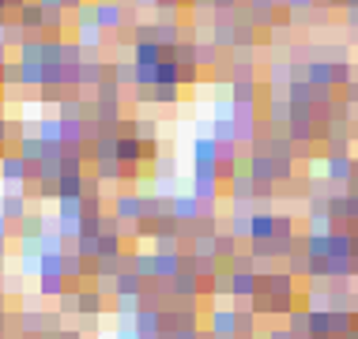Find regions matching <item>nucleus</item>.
Returning <instances> with one entry per match:
<instances>
[{
    "label": "nucleus",
    "mask_w": 358,
    "mask_h": 339,
    "mask_svg": "<svg viewBox=\"0 0 358 339\" xmlns=\"http://www.w3.org/2000/svg\"><path fill=\"white\" fill-rule=\"evenodd\" d=\"M249 219H253V215H230L227 234H234V238H249Z\"/></svg>",
    "instance_id": "nucleus-37"
},
{
    "label": "nucleus",
    "mask_w": 358,
    "mask_h": 339,
    "mask_svg": "<svg viewBox=\"0 0 358 339\" xmlns=\"http://www.w3.org/2000/svg\"><path fill=\"white\" fill-rule=\"evenodd\" d=\"M351 178H355V159H351V154H340V159H328V166H324V181L347 185Z\"/></svg>",
    "instance_id": "nucleus-19"
},
{
    "label": "nucleus",
    "mask_w": 358,
    "mask_h": 339,
    "mask_svg": "<svg viewBox=\"0 0 358 339\" xmlns=\"http://www.w3.org/2000/svg\"><path fill=\"white\" fill-rule=\"evenodd\" d=\"M94 94H99L94 102H121V83L113 80V75H106V80L99 83V91H94Z\"/></svg>",
    "instance_id": "nucleus-30"
},
{
    "label": "nucleus",
    "mask_w": 358,
    "mask_h": 339,
    "mask_svg": "<svg viewBox=\"0 0 358 339\" xmlns=\"http://www.w3.org/2000/svg\"><path fill=\"white\" fill-rule=\"evenodd\" d=\"M196 83H200V64L181 68V87H196Z\"/></svg>",
    "instance_id": "nucleus-40"
},
{
    "label": "nucleus",
    "mask_w": 358,
    "mask_h": 339,
    "mask_svg": "<svg viewBox=\"0 0 358 339\" xmlns=\"http://www.w3.org/2000/svg\"><path fill=\"white\" fill-rule=\"evenodd\" d=\"M99 241H102V234H80V238L72 241V249L83 260H99Z\"/></svg>",
    "instance_id": "nucleus-27"
},
{
    "label": "nucleus",
    "mask_w": 358,
    "mask_h": 339,
    "mask_svg": "<svg viewBox=\"0 0 358 339\" xmlns=\"http://www.w3.org/2000/svg\"><path fill=\"white\" fill-rule=\"evenodd\" d=\"M110 75L117 80L121 87H136V64H110Z\"/></svg>",
    "instance_id": "nucleus-32"
},
{
    "label": "nucleus",
    "mask_w": 358,
    "mask_h": 339,
    "mask_svg": "<svg viewBox=\"0 0 358 339\" xmlns=\"http://www.w3.org/2000/svg\"><path fill=\"white\" fill-rule=\"evenodd\" d=\"M0 238H12V222H8L4 215H0Z\"/></svg>",
    "instance_id": "nucleus-47"
},
{
    "label": "nucleus",
    "mask_w": 358,
    "mask_h": 339,
    "mask_svg": "<svg viewBox=\"0 0 358 339\" xmlns=\"http://www.w3.org/2000/svg\"><path fill=\"white\" fill-rule=\"evenodd\" d=\"M287 271H290V275H309V257H306V249H298V253L294 257H287Z\"/></svg>",
    "instance_id": "nucleus-36"
},
{
    "label": "nucleus",
    "mask_w": 358,
    "mask_h": 339,
    "mask_svg": "<svg viewBox=\"0 0 358 339\" xmlns=\"http://www.w3.org/2000/svg\"><path fill=\"white\" fill-rule=\"evenodd\" d=\"M8 140H12V121L0 113V154H4V143H8Z\"/></svg>",
    "instance_id": "nucleus-42"
},
{
    "label": "nucleus",
    "mask_w": 358,
    "mask_h": 339,
    "mask_svg": "<svg viewBox=\"0 0 358 339\" xmlns=\"http://www.w3.org/2000/svg\"><path fill=\"white\" fill-rule=\"evenodd\" d=\"M306 80L313 83L317 91H332V87H336L332 61H309V64H306Z\"/></svg>",
    "instance_id": "nucleus-13"
},
{
    "label": "nucleus",
    "mask_w": 358,
    "mask_h": 339,
    "mask_svg": "<svg viewBox=\"0 0 358 339\" xmlns=\"http://www.w3.org/2000/svg\"><path fill=\"white\" fill-rule=\"evenodd\" d=\"M275 226H279V215L268 208L253 211V219H249V245H272L275 241Z\"/></svg>",
    "instance_id": "nucleus-4"
},
{
    "label": "nucleus",
    "mask_w": 358,
    "mask_h": 339,
    "mask_svg": "<svg viewBox=\"0 0 358 339\" xmlns=\"http://www.w3.org/2000/svg\"><path fill=\"white\" fill-rule=\"evenodd\" d=\"M83 8H87L83 0H64V12H83Z\"/></svg>",
    "instance_id": "nucleus-46"
},
{
    "label": "nucleus",
    "mask_w": 358,
    "mask_h": 339,
    "mask_svg": "<svg viewBox=\"0 0 358 339\" xmlns=\"http://www.w3.org/2000/svg\"><path fill=\"white\" fill-rule=\"evenodd\" d=\"M155 87H181V64L166 57V61L159 64V83Z\"/></svg>",
    "instance_id": "nucleus-28"
},
{
    "label": "nucleus",
    "mask_w": 358,
    "mask_h": 339,
    "mask_svg": "<svg viewBox=\"0 0 358 339\" xmlns=\"http://www.w3.org/2000/svg\"><path fill=\"white\" fill-rule=\"evenodd\" d=\"M155 42H159L166 53H173L181 45V27L178 23H155Z\"/></svg>",
    "instance_id": "nucleus-21"
},
{
    "label": "nucleus",
    "mask_w": 358,
    "mask_h": 339,
    "mask_svg": "<svg viewBox=\"0 0 358 339\" xmlns=\"http://www.w3.org/2000/svg\"><path fill=\"white\" fill-rule=\"evenodd\" d=\"M264 339H294V332H290V328H272Z\"/></svg>",
    "instance_id": "nucleus-43"
},
{
    "label": "nucleus",
    "mask_w": 358,
    "mask_h": 339,
    "mask_svg": "<svg viewBox=\"0 0 358 339\" xmlns=\"http://www.w3.org/2000/svg\"><path fill=\"white\" fill-rule=\"evenodd\" d=\"M148 290V279L136 275V271H121L117 275V298H143Z\"/></svg>",
    "instance_id": "nucleus-20"
},
{
    "label": "nucleus",
    "mask_w": 358,
    "mask_h": 339,
    "mask_svg": "<svg viewBox=\"0 0 358 339\" xmlns=\"http://www.w3.org/2000/svg\"><path fill=\"white\" fill-rule=\"evenodd\" d=\"M117 159L124 162V166H143V143L136 140V136L117 132Z\"/></svg>",
    "instance_id": "nucleus-15"
},
{
    "label": "nucleus",
    "mask_w": 358,
    "mask_h": 339,
    "mask_svg": "<svg viewBox=\"0 0 358 339\" xmlns=\"http://www.w3.org/2000/svg\"><path fill=\"white\" fill-rule=\"evenodd\" d=\"M151 102H159V106H178V102H181V87H155V91H151Z\"/></svg>",
    "instance_id": "nucleus-34"
},
{
    "label": "nucleus",
    "mask_w": 358,
    "mask_h": 339,
    "mask_svg": "<svg viewBox=\"0 0 358 339\" xmlns=\"http://www.w3.org/2000/svg\"><path fill=\"white\" fill-rule=\"evenodd\" d=\"M113 339H140V336H136V328H121V332L113 336Z\"/></svg>",
    "instance_id": "nucleus-48"
},
{
    "label": "nucleus",
    "mask_w": 358,
    "mask_h": 339,
    "mask_svg": "<svg viewBox=\"0 0 358 339\" xmlns=\"http://www.w3.org/2000/svg\"><path fill=\"white\" fill-rule=\"evenodd\" d=\"M31 0H8V12H19V8H27Z\"/></svg>",
    "instance_id": "nucleus-49"
},
{
    "label": "nucleus",
    "mask_w": 358,
    "mask_h": 339,
    "mask_svg": "<svg viewBox=\"0 0 358 339\" xmlns=\"http://www.w3.org/2000/svg\"><path fill=\"white\" fill-rule=\"evenodd\" d=\"M211 4H215V8H222V12H227V8H234L238 0H211Z\"/></svg>",
    "instance_id": "nucleus-50"
},
{
    "label": "nucleus",
    "mask_w": 358,
    "mask_h": 339,
    "mask_svg": "<svg viewBox=\"0 0 358 339\" xmlns=\"http://www.w3.org/2000/svg\"><path fill=\"white\" fill-rule=\"evenodd\" d=\"M61 313H80V290L69 287V294L61 298Z\"/></svg>",
    "instance_id": "nucleus-38"
},
{
    "label": "nucleus",
    "mask_w": 358,
    "mask_h": 339,
    "mask_svg": "<svg viewBox=\"0 0 358 339\" xmlns=\"http://www.w3.org/2000/svg\"><path fill=\"white\" fill-rule=\"evenodd\" d=\"M260 290V275L257 271H230V298H249Z\"/></svg>",
    "instance_id": "nucleus-12"
},
{
    "label": "nucleus",
    "mask_w": 358,
    "mask_h": 339,
    "mask_svg": "<svg viewBox=\"0 0 358 339\" xmlns=\"http://www.w3.org/2000/svg\"><path fill=\"white\" fill-rule=\"evenodd\" d=\"M173 219H178L181 226H185V222L196 226V222L204 219V203L192 196V192H178V196H173Z\"/></svg>",
    "instance_id": "nucleus-8"
},
{
    "label": "nucleus",
    "mask_w": 358,
    "mask_h": 339,
    "mask_svg": "<svg viewBox=\"0 0 358 339\" xmlns=\"http://www.w3.org/2000/svg\"><path fill=\"white\" fill-rule=\"evenodd\" d=\"M4 257H8V238H0V264H4Z\"/></svg>",
    "instance_id": "nucleus-51"
},
{
    "label": "nucleus",
    "mask_w": 358,
    "mask_h": 339,
    "mask_svg": "<svg viewBox=\"0 0 358 339\" xmlns=\"http://www.w3.org/2000/svg\"><path fill=\"white\" fill-rule=\"evenodd\" d=\"M155 178H159L162 185L178 181V159H173V154H159V162H155Z\"/></svg>",
    "instance_id": "nucleus-29"
},
{
    "label": "nucleus",
    "mask_w": 358,
    "mask_h": 339,
    "mask_svg": "<svg viewBox=\"0 0 358 339\" xmlns=\"http://www.w3.org/2000/svg\"><path fill=\"white\" fill-rule=\"evenodd\" d=\"M110 75V64H102V61H94V57H87L83 61V87H94L99 91V83Z\"/></svg>",
    "instance_id": "nucleus-24"
},
{
    "label": "nucleus",
    "mask_w": 358,
    "mask_h": 339,
    "mask_svg": "<svg viewBox=\"0 0 358 339\" xmlns=\"http://www.w3.org/2000/svg\"><path fill=\"white\" fill-rule=\"evenodd\" d=\"M249 23L257 27V31H272V27L279 23L275 15V0H249Z\"/></svg>",
    "instance_id": "nucleus-9"
},
{
    "label": "nucleus",
    "mask_w": 358,
    "mask_h": 339,
    "mask_svg": "<svg viewBox=\"0 0 358 339\" xmlns=\"http://www.w3.org/2000/svg\"><path fill=\"white\" fill-rule=\"evenodd\" d=\"M0 181L8 185V192H23L27 181H38V166H31V162L12 147V151L0 154Z\"/></svg>",
    "instance_id": "nucleus-1"
},
{
    "label": "nucleus",
    "mask_w": 358,
    "mask_h": 339,
    "mask_svg": "<svg viewBox=\"0 0 358 339\" xmlns=\"http://www.w3.org/2000/svg\"><path fill=\"white\" fill-rule=\"evenodd\" d=\"M227 192L234 203H249V200H257V181L249 178V170H241L234 181H227Z\"/></svg>",
    "instance_id": "nucleus-17"
},
{
    "label": "nucleus",
    "mask_w": 358,
    "mask_h": 339,
    "mask_svg": "<svg viewBox=\"0 0 358 339\" xmlns=\"http://www.w3.org/2000/svg\"><path fill=\"white\" fill-rule=\"evenodd\" d=\"M38 4H42L45 12H64V0H38Z\"/></svg>",
    "instance_id": "nucleus-45"
},
{
    "label": "nucleus",
    "mask_w": 358,
    "mask_h": 339,
    "mask_svg": "<svg viewBox=\"0 0 358 339\" xmlns=\"http://www.w3.org/2000/svg\"><path fill=\"white\" fill-rule=\"evenodd\" d=\"M140 309H143L140 298H113V313L117 317H136Z\"/></svg>",
    "instance_id": "nucleus-35"
},
{
    "label": "nucleus",
    "mask_w": 358,
    "mask_h": 339,
    "mask_svg": "<svg viewBox=\"0 0 358 339\" xmlns=\"http://www.w3.org/2000/svg\"><path fill=\"white\" fill-rule=\"evenodd\" d=\"M57 181H38V200H57Z\"/></svg>",
    "instance_id": "nucleus-39"
},
{
    "label": "nucleus",
    "mask_w": 358,
    "mask_h": 339,
    "mask_svg": "<svg viewBox=\"0 0 358 339\" xmlns=\"http://www.w3.org/2000/svg\"><path fill=\"white\" fill-rule=\"evenodd\" d=\"M328 238L332 234H306V257L309 260H328V253H332V245H328Z\"/></svg>",
    "instance_id": "nucleus-25"
},
{
    "label": "nucleus",
    "mask_w": 358,
    "mask_h": 339,
    "mask_svg": "<svg viewBox=\"0 0 358 339\" xmlns=\"http://www.w3.org/2000/svg\"><path fill=\"white\" fill-rule=\"evenodd\" d=\"M290 12H306V8H313V0H287Z\"/></svg>",
    "instance_id": "nucleus-44"
},
{
    "label": "nucleus",
    "mask_w": 358,
    "mask_h": 339,
    "mask_svg": "<svg viewBox=\"0 0 358 339\" xmlns=\"http://www.w3.org/2000/svg\"><path fill=\"white\" fill-rule=\"evenodd\" d=\"M196 64H200V68H219V64H222L219 45L211 42V38H200V42H196Z\"/></svg>",
    "instance_id": "nucleus-23"
},
{
    "label": "nucleus",
    "mask_w": 358,
    "mask_h": 339,
    "mask_svg": "<svg viewBox=\"0 0 358 339\" xmlns=\"http://www.w3.org/2000/svg\"><path fill=\"white\" fill-rule=\"evenodd\" d=\"M219 143L211 140V132H204V136H196L192 140V166H219Z\"/></svg>",
    "instance_id": "nucleus-10"
},
{
    "label": "nucleus",
    "mask_w": 358,
    "mask_h": 339,
    "mask_svg": "<svg viewBox=\"0 0 358 339\" xmlns=\"http://www.w3.org/2000/svg\"><path fill=\"white\" fill-rule=\"evenodd\" d=\"M15 151L23 154V159L31 162V166H38V162H42V154H45V143L38 140V132H31V136H23V140L15 143Z\"/></svg>",
    "instance_id": "nucleus-22"
},
{
    "label": "nucleus",
    "mask_w": 358,
    "mask_h": 339,
    "mask_svg": "<svg viewBox=\"0 0 358 339\" xmlns=\"http://www.w3.org/2000/svg\"><path fill=\"white\" fill-rule=\"evenodd\" d=\"M170 294L178 298V302H196V298H200V275H192V271H181V275L170 283Z\"/></svg>",
    "instance_id": "nucleus-14"
},
{
    "label": "nucleus",
    "mask_w": 358,
    "mask_h": 339,
    "mask_svg": "<svg viewBox=\"0 0 358 339\" xmlns=\"http://www.w3.org/2000/svg\"><path fill=\"white\" fill-rule=\"evenodd\" d=\"M110 309V298L99 294L94 287H83L80 290V317H102Z\"/></svg>",
    "instance_id": "nucleus-18"
},
{
    "label": "nucleus",
    "mask_w": 358,
    "mask_h": 339,
    "mask_svg": "<svg viewBox=\"0 0 358 339\" xmlns=\"http://www.w3.org/2000/svg\"><path fill=\"white\" fill-rule=\"evenodd\" d=\"M132 271L143 275L148 283H155V253H136L132 257Z\"/></svg>",
    "instance_id": "nucleus-31"
},
{
    "label": "nucleus",
    "mask_w": 358,
    "mask_h": 339,
    "mask_svg": "<svg viewBox=\"0 0 358 339\" xmlns=\"http://www.w3.org/2000/svg\"><path fill=\"white\" fill-rule=\"evenodd\" d=\"M94 23H99L106 34H121L124 31V8L117 0H99V4H94Z\"/></svg>",
    "instance_id": "nucleus-6"
},
{
    "label": "nucleus",
    "mask_w": 358,
    "mask_h": 339,
    "mask_svg": "<svg viewBox=\"0 0 358 339\" xmlns=\"http://www.w3.org/2000/svg\"><path fill=\"white\" fill-rule=\"evenodd\" d=\"M113 215L121 226H136L143 219V192H117L113 196Z\"/></svg>",
    "instance_id": "nucleus-5"
},
{
    "label": "nucleus",
    "mask_w": 358,
    "mask_h": 339,
    "mask_svg": "<svg viewBox=\"0 0 358 339\" xmlns=\"http://www.w3.org/2000/svg\"><path fill=\"white\" fill-rule=\"evenodd\" d=\"M219 192H222L219 166H192V196L200 203H219Z\"/></svg>",
    "instance_id": "nucleus-2"
},
{
    "label": "nucleus",
    "mask_w": 358,
    "mask_h": 339,
    "mask_svg": "<svg viewBox=\"0 0 358 339\" xmlns=\"http://www.w3.org/2000/svg\"><path fill=\"white\" fill-rule=\"evenodd\" d=\"M166 57H170V61H178L181 68H192V64H196V45H192V42H181L178 50L166 53Z\"/></svg>",
    "instance_id": "nucleus-33"
},
{
    "label": "nucleus",
    "mask_w": 358,
    "mask_h": 339,
    "mask_svg": "<svg viewBox=\"0 0 358 339\" xmlns=\"http://www.w3.org/2000/svg\"><path fill=\"white\" fill-rule=\"evenodd\" d=\"M0 215H4L8 222H23L27 215H31V200H27V192H4V200H0Z\"/></svg>",
    "instance_id": "nucleus-11"
},
{
    "label": "nucleus",
    "mask_w": 358,
    "mask_h": 339,
    "mask_svg": "<svg viewBox=\"0 0 358 339\" xmlns=\"http://www.w3.org/2000/svg\"><path fill=\"white\" fill-rule=\"evenodd\" d=\"M34 132H38V140H42L45 147H57V143H64V121L57 117V113H53V117H42V121H38Z\"/></svg>",
    "instance_id": "nucleus-16"
},
{
    "label": "nucleus",
    "mask_w": 358,
    "mask_h": 339,
    "mask_svg": "<svg viewBox=\"0 0 358 339\" xmlns=\"http://www.w3.org/2000/svg\"><path fill=\"white\" fill-rule=\"evenodd\" d=\"M162 61H166V50L155 38H136L132 42V64L136 68H159Z\"/></svg>",
    "instance_id": "nucleus-7"
},
{
    "label": "nucleus",
    "mask_w": 358,
    "mask_h": 339,
    "mask_svg": "<svg viewBox=\"0 0 358 339\" xmlns=\"http://www.w3.org/2000/svg\"><path fill=\"white\" fill-rule=\"evenodd\" d=\"M53 275H64V253H42V260H38V279Z\"/></svg>",
    "instance_id": "nucleus-26"
},
{
    "label": "nucleus",
    "mask_w": 358,
    "mask_h": 339,
    "mask_svg": "<svg viewBox=\"0 0 358 339\" xmlns=\"http://www.w3.org/2000/svg\"><path fill=\"white\" fill-rule=\"evenodd\" d=\"M76 34H80L76 42L83 45V53H94V50H99V45L106 42V38H102L106 31H102L99 23H94V4H87L83 12H76Z\"/></svg>",
    "instance_id": "nucleus-3"
},
{
    "label": "nucleus",
    "mask_w": 358,
    "mask_h": 339,
    "mask_svg": "<svg viewBox=\"0 0 358 339\" xmlns=\"http://www.w3.org/2000/svg\"><path fill=\"white\" fill-rule=\"evenodd\" d=\"M155 8H159L162 15H166V23H170V15H178V8H181V0H155Z\"/></svg>",
    "instance_id": "nucleus-41"
}]
</instances>
